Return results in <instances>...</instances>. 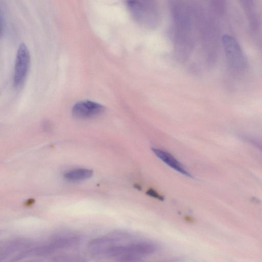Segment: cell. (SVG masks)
Segmentation results:
<instances>
[{
    "label": "cell",
    "instance_id": "obj_1",
    "mask_svg": "<svg viewBox=\"0 0 262 262\" xmlns=\"http://www.w3.org/2000/svg\"><path fill=\"white\" fill-rule=\"evenodd\" d=\"M157 246L148 242H133L125 245L118 244L111 247L106 253L120 261H137L140 257L154 253Z\"/></svg>",
    "mask_w": 262,
    "mask_h": 262
},
{
    "label": "cell",
    "instance_id": "obj_2",
    "mask_svg": "<svg viewBox=\"0 0 262 262\" xmlns=\"http://www.w3.org/2000/svg\"><path fill=\"white\" fill-rule=\"evenodd\" d=\"M30 64V55L26 45L20 44L16 55L13 78L15 88L21 87L27 76Z\"/></svg>",
    "mask_w": 262,
    "mask_h": 262
},
{
    "label": "cell",
    "instance_id": "obj_3",
    "mask_svg": "<svg viewBox=\"0 0 262 262\" xmlns=\"http://www.w3.org/2000/svg\"><path fill=\"white\" fill-rule=\"evenodd\" d=\"M105 110V107L102 104L86 100L76 103L72 108V114L76 118L85 119L99 116Z\"/></svg>",
    "mask_w": 262,
    "mask_h": 262
},
{
    "label": "cell",
    "instance_id": "obj_4",
    "mask_svg": "<svg viewBox=\"0 0 262 262\" xmlns=\"http://www.w3.org/2000/svg\"><path fill=\"white\" fill-rule=\"evenodd\" d=\"M123 237V233L119 232L94 239L89 244V250L94 254L106 253L111 247L121 241Z\"/></svg>",
    "mask_w": 262,
    "mask_h": 262
},
{
    "label": "cell",
    "instance_id": "obj_5",
    "mask_svg": "<svg viewBox=\"0 0 262 262\" xmlns=\"http://www.w3.org/2000/svg\"><path fill=\"white\" fill-rule=\"evenodd\" d=\"M151 150L157 157L173 169L186 177H192L182 164L170 153L155 148H151Z\"/></svg>",
    "mask_w": 262,
    "mask_h": 262
},
{
    "label": "cell",
    "instance_id": "obj_6",
    "mask_svg": "<svg viewBox=\"0 0 262 262\" xmlns=\"http://www.w3.org/2000/svg\"><path fill=\"white\" fill-rule=\"evenodd\" d=\"M80 240V237L77 235L72 233H62L53 237L50 244L54 249L64 248L77 245Z\"/></svg>",
    "mask_w": 262,
    "mask_h": 262
},
{
    "label": "cell",
    "instance_id": "obj_7",
    "mask_svg": "<svg viewBox=\"0 0 262 262\" xmlns=\"http://www.w3.org/2000/svg\"><path fill=\"white\" fill-rule=\"evenodd\" d=\"M93 174L92 170L85 168L75 169L65 173V179L72 182H79L91 178Z\"/></svg>",
    "mask_w": 262,
    "mask_h": 262
},
{
    "label": "cell",
    "instance_id": "obj_8",
    "mask_svg": "<svg viewBox=\"0 0 262 262\" xmlns=\"http://www.w3.org/2000/svg\"><path fill=\"white\" fill-rule=\"evenodd\" d=\"M146 193L148 195H150L160 200H163L164 199L162 196L160 195L157 192L152 189H149L147 191Z\"/></svg>",
    "mask_w": 262,
    "mask_h": 262
}]
</instances>
